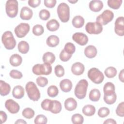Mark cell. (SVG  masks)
I'll return each mask as SVG.
<instances>
[{
  "instance_id": "cell-18",
  "label": "cell",
  "mask_w": 124,
  "mask_h": 124,
  "mask_svg": "<svg viewBox=\"0 0 124 124\" xmlns=\"http://www.w3.org/2000/svg\"><path fill=\"white\" fill-rule=\"evenodd\" d=\"M64 107L68 111H73L77 107V101L72 97L67 98L64 101Z\"/></svg>"
},
{
  "instance_id": "cell-5",
  "label": "cell",
  "mask_w": 124,
  "mask_h": 124,
  "mask_svg": "<svg viewBox=\"0 0 124 124\" xmlns=\"http://www.w3.org/2000/svg\"><path fill=\"white\" fill-rule=\"evenodd\" d=\"M32 71L33 73L36 75H49L52 72V66L51 64L48 63H38L33 66Z\"/></svg>"
},
{
  "instance_id": "cell-38",
  "label": "cell",
  "mask_w": 124,
  "mask_h": 124,
  "mask_svg": "<svg viewBox=\"0 0 124 124\" xmlns=\"http://www.w3.org/2000/svg\"><path fill=\"white\" fill-rule=\"evenodd\" d=\"M44 32V27L40 24H36L32 28V33L36 36H40Z\"/></svg>"
},
{
  "instance_id": "cell-9",
  "label": "cell",
  "mask_w": 124,
  "mask_h": 124,
  "mask_svg": "<svg viewBox=\"0 0 124 124\" xmlns=\"http://www.w3.org/2000/svg\"><path fill=\"white\" fill-rule=\"evenodd\" d=\"M85 30L89 34H98L102 31L103 27L97 22H88L85 26Z\"/></svg>"
},
{
  "instance_id": "cell-7",
  "label": "cell",
  "mask_w": 124,
  "mask_h": 124,
  "mask_svg": "<svg viewBox=\"0 0 124 124\" xmlns=\"http://www.w3.org/2000/svg\"><path fill=\"white\" fill-rule=\"evenodd\" d=\"M18 3L16 0H7L5 4V10L7 15L11 17H15L18 13Z\"/></svg>"
},
{
  "instance_id": "cell-45",
  "label": "cell",
  "mask_w": 124,
  "mask_h": 124,
  "mask_svg": "<svg viewBox=\"0 0 124 124\" xmlns=\"http://www.w3.org/2000/svg\"><path fill=\"white\" fill-rule=\"evenodd\" d=\"M37 85L41 87H44L48 84V79L43 77H39L36 79Z\"/></svg>"
},
{
  "instance_id": "cell-23",
  "label": "cell",
  "mask_w": 124,
  "mask_h": 124,
  "mask_svg": "<svg viewBox=\"0 0 124 124\" xmlns=\"http://www.w3.org/2000/svg\"><path fill=\"white\" fill-rule=\"evenodd\" d=\"M11 91L10 85L2 80H0V94L1 96L8 95Z\"/></svg>"
},
{
  "instance_id": "cell-19",
  "label": "cell",
  "mask_w": 124,
  "mask_h": 124,
  "mask_svg": "<svg viewBox=\"0 0 124 124\" xmlns=\"http://www.w3.org/2000/svg\"><path fill=\"white\" fill-rule=\"evenodd\" d=\"M97 53V50L95 46L93 45H89L86 46L84 49L85 55L89 59L94 58Z\"/></svg>"
},
{
  "instance_id": "cell-54",
  "label": "cell",
  "mask_w": 124,
  "mask_h": 124,
  "mask_svg": "<svg viewBox=\"0 0 124 124\" xmlns=\"http://www.w3.org/2000/svg\"><path fill=\"white\" fill-rule=\"evenodd\" d=\"M68 1L71 3H72V4H74V3H76L78 1V0H68Z\"/></svg>"
},
{
  "instance_id": "cell-21",
  "label": "cell",
  "mask_w": 124,
  "mask_h": 124,
  "mask_svg": "<svg viewBox=\"0 0 124 124\" xmlns=\"http://www.w3.org/2000/svg\"><path fill=\"white\" fill-rule=\"evenodd\" d=\"M25 94V91L23 87L20 85L15 86L12 91V95L16 99H21Z\"/></svg>"
},
{
  "instance_id": "cell-33",
  "label": "cell",
  "mask_w": 124,
  "mask_h": 124,
  "mask_svg": "<svg viewBox=\"0 0 124 124\" xmlns=\"http://www.w3.org/2000/svg\"><path fill=\"white\" fill-rule=\"evenodd\" d=\"M105 75L106 76L109 78H113L116 76L117 70L116 69L112 66H109L107 67L104 71Z\"/></svg>"
},
{
  "instance_id": "cell-2",
  "label": "cell",
  "mask_w": 124,
  "mask_h": 124,
  "mask_svg": "<svg viewBox=\"0 0 124 124\" xmlns=\"http://www.w3.org/2000/svg\"><path fill=\"white\" fill-rule=\"evenodd\" d=\"M88 86L87 80L82 79L80 80L76 86L74 93L75 96L79 99H84L86 95Z\"/></svg>"
},
{
  "instance_id": "cell-13",
  "label": "cell",
  "mask_w": 124,
  "mask_h": 124,
  "mask_svg": "<svg viewBox=\"0 0 124 124\" xmlns=\"http://www.w3.org/2000/svg\"><path fill=\"white\" fill-rule=\"evenodd\" d=\"M72 39L80 46H84L88 43V37L82 32H76L72 35Z\"/></svg>"
},
{
  "instance_id": "cell-37",
  "label": "cell",
  "mask_w": 124,
  "mask_h": 124,
  "mask_svg": "<svg viewBox=\"0 0 124 124\" xmlns=\"http://www.w3.org/2000/svg\"><path fill=\"white\" fill-rule=\"evenodd\" d=\"M71 121L74 124H82L84 122V118L80 114L76 113L72 115Z\"/></svg>"
},
{
  "instance_id": "cell-3",
  "label": "cell",
  "mask_w": 124,
  "mask_h": 124,
  "mask_svg": "<svg viewBox=\"0 0 124 124\" xmlns=\"http://www.w3.org/2000/svg\"><path fill=\"white\" fill-rule=\"evenodd\" d=\"M1 41L5 48L8 50L14 49L16 46V41L12 32L9 31H5L1 36Z\"/></svg>"
},
{
  "instance_id": "cell-15",
  "label": "cell",
  "mask_w": 124,
  "mask_h": 124,
  "mask_svg": "<svg viewBox=\"0 0 124 124\" xmlns=\"http://www.w3.org/2000/svg\"><path fill=\"white\" fill-rule=\"evenodd\" d=\"M32 16V10L28 7L24 6L21 8L20 13V17L22 20H29L31 18Z\"/></svg>"
},
{
  "instance_id": "cell-10",
  "label": "cell",
  "mask_w": 124,
  "mask_h": 124,
  "mask_svg": "<svg viewBox=\"0 0 124 124\" xmlns=\"http://www.w3.org/2000/svg\"><path fill=\"white\" fill-rule=\"evenodd\" d=\"M30 29L29 24L26 23H21L15 28L14 31L16 36L21 38L25 37L28 33Z\"/></svg>"
},
{
  "instance_id": "cell-52",
  "label": "cell",
  "mask_w": 124,
  "mask_h": 124,
  "mask_svg": "<svg viewBox=\"0 0 124 124\" xmlns=\"http://www.w3.org/2000/svg\"><path fill=\"white\" fill-rule=\"evenodd\" d=\"M124 69H123L120 72L119 74V80H120L122 82H124Z\"/></svg>"
},
{
  "instance_id": "cell-49",
  "label": "cell",
  "mask_w": 124,
  "mask_h": 124,
  "mask_svg": "<svg viewBox=\"0 0 124 124\" xmlns=\"http://www.w3.org/2000/svg\"><path fill=\"white\" fill-rule=\"evenodd\" d=\"M28 5L32 7V8H36L41 3L40 0H28Z\"/></svg>"
},
{
  "instance_id": "cell-44",
  "label": "cell",
  "mask_w": 124,
  "mask_h": 124,
  "mask_svg": "<svg viewBox=\"0 0 124 124\" xmlns=\"http://www.w3.org/2000/svg\"><path fill=\"white\" fill-rule=\"evenodd\" d=\"M72 55L67 53L64 49H63L60 54V59L62 62H67L70 59Z\"/></svg>"
},
{
  "instance_id": "cell-35",
  "label": "cell",
  "mask_w": 124,
  "mask_h": 124,
  "mask_svg": "<svg viewBox=\"0 0 124 124\" xmlns=\"http://www.w3.org/2000/svg\"><path fill=\"white\" fill-rule=\"evenodd\" d=\"M22 114L24 117L30 119L34 117L35 112L32 108H26L23 110Z\"/></svg>"
},
{
  "instance_id": "cell-30",
  "label": "cell",
  "mask_w": 124,
  "mask_h": 124,
  "mask_svg": "<svg viewBox=\"0 0 124 124\" xmlns=\"http://www.w3.org/2000/svg\"><path fill=\"white\" fill-rule=\"evenodd\" d=\"M101 96V93L99 90L97 89H92L89 94V99L93 102L98 101Z\"/></svg>"
},
{
  "instance_id": "cell-39",
  "label": "cell",
  "mask_w": 124,
  "mask_h": 124,
  "mask_svg": "<svg viewBox=\"0 0 124 124\" xmlns=\"http://www.w3.org/2000/svg\"><path fill=\"white\" fill-rule=\"evenodd\" d=\"M47 122V118L43 114H39L35 117L34 123L35 124H46Z\"/></svg>"
},
{
  "instance_id": "cell-14",
  "label": "cell",
  "mask_w": 124,
  "mask_h": 124,
  "mask_svg": "<svg viewBox=\"0 0 124 124\" xmlns=\"http://www.w3.org/2000/svg\"><path fill=\"white\" fill-rule=\"evenodd\" d=\"M62 108V104L60 102L57 100H50L48 107V111L53 114H58L61 112Z\"/></svg>"
},
{
  "instance_id": "cell-40",
  "label": "cell",
  "mask_w": 124,
  "mask_h": 124,
  "mask_svg": "<svg viewBox=\"0 0 124 124\" xmlns=\"http://www.w3.org/2000/svg\"><path fill=\"white\" fill-rule=\"evenodd\" d=\"M64 49L67 53L72 55L75 52L76 47L73 43L68 42L65 45Z\"/></svg>"
},
{
  "instance_id": "cell-41",
  "label": "cell",
  "mask_w": 124,
  "mask_h": 124,
  "mask_svg": "<svg viewBox=\"0 0 124 124\" xmlns=\"http://www.w3.org/2000/svg\"><path fill=\"white\" fill-rule=\"evenodd\" d=\"M110 113L109 109L107 107H102L100 108L98 111L97 114L99 117L105 118L108 116Z\"/></svg>"
},
{
  "instance_id": "cell-20",
  "label": "cell",
  "mask_w": 124,
  "mask_h": 124,
  "mask_svg": "<svg viewBox=\"0 0 124 124\" xmlns=\"http://www.w3.org/2000/svg\"><path fill=\"white\" fill-rule=\"evenodd\" d=\"M72 83L69 79H64L60 83V87L61 90L64 93L70 92L72 88Z\"/></svg>"
},
{
  "instance_id": "cell-17",
  "label": "cell",
  "mask_w": 124,
  "mask_h": 124,
  "mask_svg": "<svg viewBox=\"0 0 124 124\" xmlns=\"http://www.w3.org/2000/svg\"><path fill=\"white\" fill-rule=\"evenodd\" d=\"M90 9L94 12H98L102 10L103 7V3L99 0H91L89 4Z\"/></svg>"
},
{
  "instance_id": "cell-25",
  "label": "cell",
  "mask_w": 124,
  "mask_h": 124,
  "mask_svg": "<svg viewBox=\"0 0 124 124\" xmlns=\"http://www.w3.org/2000/svg\"><path fill=\"white\" fill-rule=\"evenodd\" d=\"M46 27L48 31H55L59 28L60 24L57 20L52 19L47 22Z\"/></svg>"
},
{
  "instance_id": "cell-6",
  "label": "cell",
  "mask_w": 124,
  "mask_h": 124,
  "mask_svg": "<svg viewBox=\"0 0 124 124\" xmlns=\"http://www.w3.org/2000/svg\"><path fill=\"white\" fill-rule=\"evenodd\" d=\"M88 77L95 84L102 83L104 79L103 73L95 67H93L88 71Z\"/></svg>"
},
{
  "instance_id": "cell-51",
  "label": "cell",
  "mask_w": 124,
  "mask_h": 124,
  "mask_svg": "<svg viewBox=\"0 0 124 124\" xmlns=\"http://www.w3.org/2000/svg\"><path fill=\"white\" fill-rule=\"evenodd\" d=\"M117 123L113 119H111V118H109V119H108L107 120H106L103 124H116Z\"/></svg>"
},
{
  "instance_id": "cell-4",
  "label": "cell",
  "mask_w": 124,
  "mask_h": 124,
  "mask_svg": "<svg viewBox=\"0 0 124 124\" xmlns=\"http://www.w3.org/2000/svg\"><path fill=\"white\" fill-rule=\"evenodd\" d=\"M58 16L60 20L63 23L67 22L70 18V8L66 3L59 4L57 9Z\"/></svg>"
},
{
  "instance_id": "cell-8",
  "label": "cell",
  "mask_w": 124,
  "mask_h": 124,
  "mask_svg": "<svg viewBox=\"0 0 124 124\" xmlns=\"http://www.w3.org/2000/svg\"><path fill=\"white\" fill-rule=\"evenodd\" d=\"M114 18V13L109 10H106L97 16L96 22L102 25H106L111 21Z\"/></svg>"
},
{
  "instance_id": "cell-11",
  "label": "cell",
  "mask_w": 124,
  "mask_h": 124,
  "mask_svg": "<svg viewBox=\"0 0 124 124\" xmlns=\"http://www.w3.org/2000/svg\"><path fill=\"white\" fill-rule=\"evenodd\" d=\"M114 31L119 36L124 35V17L123 16H119L115 20Z\"/></svg>"
},
{
  "instance_id": "cell-31",
  "label": "cell",
  "mask_w": 124,
  "mask_h": 124,
  "mask_svg": "<svg viewBox=\"0 0 124 124\" xmlns=\"http://www.w3.org/2000/svg\"><path fill=\"white\" fill-rule=\"evenodd\" d=\"M19 52L22 54H26L28 52L30 48L29 44L25 41H20L17 46Z\"/></svg>"
},
{
  "instance_id": "cell-34",
  "label": "cell",
  "mask_w": 124,
  "mask_h": 124,
  "mask_svg": "<svg viewBox=\"0 0 124 124\" xmlns=\"http://www.w3.org/2000/svg\"><path fill=\"white\" fill-rule=\"evenodd\" d=\"M122 2V0H108L107 3L110 8L116 10L120 7Z\"/></svg>"
},
{
  "instance_id": "cell-42",
  "label": "cell",
  "mask_w": 124,
  "mask_h": 124,
  "mask_svg": "<svg viewBox=\"0 0 124 124\" xmlns=\"http://www.w3.org/2000/svg\"><path fill=\"white\" fill-rule=\"evenodd\" d=\"M54 72H55V74L56 76L59 78L63 76L64 75V73H65L64 68L61 65H60V64L57 65L55 66V69H54Z\"/></svg>"
},
{
  "instance_id": "cell-24",
  "label": "cell",
  "mask_w": 124,
  "mask_h": 124,
  "mask_svg": "<svg viewBox=\"0 0 124 124\" xmlns=\"http://www.w3.org/2000/svg\"><path fill=\"white\" fill-rule=\"evenodd\" d=\"M60 42L59 37L54 35H50L47 37L46 40L47 45L51 47H54L58 45Z\"/></svg>"
},
{
  "instance_id": "cell-48",
  "label": "cell",
  "mask_w": 124,
  "mask_h": 124,
  "mask_svg": "<svg viewBox=\"0 0 124 124\" xmlns=\"http://www.w3.org/2000/svg\"><path fill=\"white\" fill-rule=\"evenodd\" d=\"M56 2L57 1L56 0H44V1L45 6L49 8H53L55 6Z\"/></svg>"
},
{
  "instance_id": "cell-50",
  "label": "cell",
  "mask_w": 124,
  "mask_h": 124,
  "mask_svg": "<svg viewBox=\"0 0 124 124\" xmlns=\"http://www.w3.org/2000/svg\"><path fill=\"white\" fill-rule=\"evenodd\" d=\"M0 117L1 121V124L5 123L7 119V116L6 113L3 111H0Z\"/></svg>"
},
{
  "instance_id": "cell-36",
  "label": "cell",
  "mask_w": 124,
  "mask_h": 124,
  "mask_svg": "<svg viewBox=\"0 0 124 124\" xmlns=\"http://www.w3.org/2000/svg\"><path fill=\"white\" fill-rule=\"evenodd\" d=\"M47 93L49 96L51 97H55L58 95L59 90L56 86L51 85L47 88Z\"/></svg>"
},
{
  "instance_id": "cell-53",
  "label": "cell",
  "mask_w": 124,
  "mask_h": 124,
  "mask_svg": "<svg viewBox=\"0 0 124 124\" xmlns=\"http://www.w3.org/2000/svg\"><path fill=\"white\" fill-rule=\"evenodd\" d=\"M15 124H27V122L24 121V120L23 119H18L15 122Z\"/></svg>"
},
{
  "instance_id": "cell-43",
  "label": "cell",
  "mask_w": 124,
  "mask_h": 124,
  "mask_svg": "<svg viewBox=\"0 0 124 124\" xmlns=\"http://www.w3.org/2000/svg\"><path fill=\"white\" fill-rule=\"evenodd\" d=\"M39 17L43 20H46L49 19L50 16V12L46 9H42L39 12Z\"/></svg>"
},
{
  "instance_id": "cell-28",
  "label": "cell",
  "mask_w": 124,
  "mask_h": 124,
  "mask_svg": "<svg viewBox=\"0 0 124 124\" xmlns=\"http://www.w3.org/2000/svg\"><path fill=\"white\" fill-rule=\"evenodd\" d=\"M95 108L92 105H86L83 107L82 109V113L87 116H92L95 112Z\"/></svg>"
},
{
  "instance_id": "cell-22",
  "label": "cell",
  "mask_w": 124,
  "mask_h": 124,
  "mask_svg": "<svg viewBox=\"0 0 124 124\" xmlns=\"http://www.w3.org/2000/svg\"><path fill=\"white\" fill-rule=\"evenodd\" d=\"M10 64L15 67L19 66L22 62V58L21 56L18 54H14L11 56L9 59Z\"/></svg>"
},
{
  "instance_id": "cell-29",
  "label": "cell",
  "mask_w": 124,
  "mask_h": 124,
  "mask_svg": "<svg viewBox=\"0 0 124 124\" xmlns=\"http://www.w3.org/2000/svg\"><path fill=\"white\" fill-rule=\"evenodd\" d=\"M43 61L44 63H48L52 64L55 61V55L51 52H46L43 56Z\"/></svg>"
},
{
  "instance_id": "cell-47",
  "label": "cell",
  "mask_w": 124,
  "mask_h": 124,
  "mask_svg": "<svg viewBox=\"0 0 124 124\" xmlns=\"http://www.w3.org/2000/svg\"><path fill=\"white\" fill-rule=\"evenodd\" d=\"M116 114L120 116L123 117L124 116V102H122L119 104L116 109Z\"/></svg>"
},
{
  "instance_id": "cell-1",
  "label": "cell",
  "mask_w": 124,
  "mask_h": 124,
  "mask_svg": "<svg viewBox=\"0 0 124 124\" xmlns=\"http://www.w3.org/2000/svg\"><path fill=\"white\" fill-rule=\"evenodd\" d=\"M29 98L33 101H37L40 98V93L36 84L32 81L28 82L25 86Z\"/></svg>"
},
{
  "instance_id": "cell-26",
  "label": "cell",
  "mask_w": 124,
  "mask_h": 124,
  "mask_svg": "<svg viewBox=\"0 0 124 124\" xmlns=\"http://www.w3.org/2000/svg\"><path fill=\"white\" fill-rule=\"evenodd\" d=\"M84 19L80 16H75L72 19V23L73 26L76 28H80L84 24Z\"/></svg>"
},
{
  "instance_id": "cell-27",
  "label": "cell",
  "mask_w": 124,
  "mask_h": 124,
  "mask_svg": "<svg viewBox=\"0 0 124 124\" xmlns=\"http://www.w3.org/2000/svg\"><path fill=\"white\" fill-rule=\"evenodd\" d=\"M115 88L113 83L110 82H107L104 86L103 92L104 95H110L115 93Z\"/></svg>"
},
{
  "instance_id": "cell-46",
  "label": "cell",
  "mask_w": 124,
  "mask_h": 124,
  "mask_svg": "<svg viewBox=\"0 0 124 124\" xmlns=\"http://www.w3.org/2000/svg\"><path fill=\"white\" fill-rule=\"evenodd\" d=\"M9 75L12 78L14 79H21L23 77V75L21 72L15 69L12 70L10 72Z\"/></svg>"
},
{
  "instance_id": "cell-16",
  "label": "cell",
  "mask_w": 124,
  "mask_h": 124,
  "mask_svg": "<svg viewBox=\"0 0 124 124\" xmlns=\"http://www.w3.org/2000/svg\"><path fill=\"white\" fill-rule=\"evenodd\" d=\"M84 70V65L79 62H77L73 63L71 66V71L72 73L76 76L82 75L83 73Z\"/></svg>"
},
{
  "instance_id": "cell-12",
  "label": "cell",
  "mask_w": 124,
  "mask_h": 124,
  "mask_svg": "<svg viewBox=\"0 0 124 124\" xmlns=\"http://www.w3.org/2000/svg\"><path fill=\"white\" fill-rule=\"evenodd\" d=\"M5 107L8 111L12 114L17 113L20 109L19 104L11 99H8L5 101Z\"/></svg>"
},
{
  "instance_id": "cell-32",
  "label": "cell",
  "mask_w": 124,
  "mask_h": 124,
  "mask_svg": "<svg viewBox=\"0 0 124 124\" xmlns=\"http://www.w3.org/2000/svg\"><path fill=\"white\" fill-rule=\"evenodd\" d=\"M103 99L105 102L106 104L108 105L113 104L116 101V99H117L116 93L115 92L110 95H104Z\"/></svg>"
}]
</instances>
